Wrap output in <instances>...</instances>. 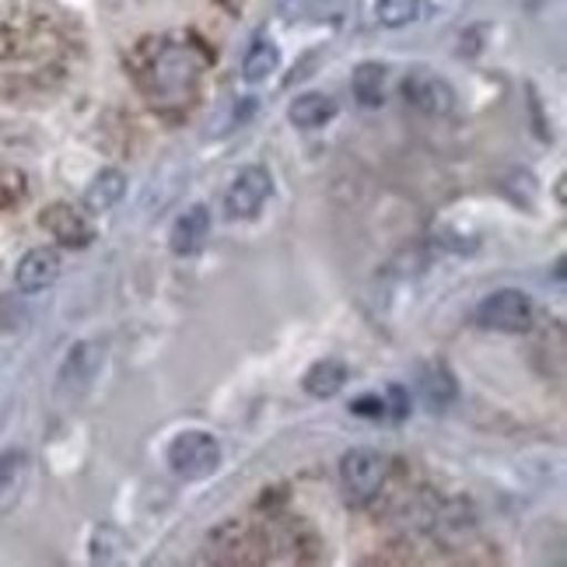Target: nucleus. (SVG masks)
I'll return each instance as SVG.
<instances>
[{
  "label": "nucleus",
  "instance_id": "5",
  "mask_svg": "<svg viewBox=\"0 0 567 567\" xmlns=\"http://www.w3.org/2000/svg\"><path fill=\"white\" fill-rule=\"evenodd\" d=\"M385 473H389L385 455L379 449L358 445L351 452H343L340 460V487L351 505H364V501H372L382 491Z\"/></svg>",
  "mask_w": 567,
  "mask_h": 567
},
{
  "label": "nucleus",
  "instance_id": "11",
  "mask_svg": "<svg viewBox=\"0 0 567 567\" xmlns=\"http://www.w3.org/2000/svg\"><path fill=\"white\" fill-rule=\"evenodd\" d=\"M207 231H210V210L204 204H193L186 207L176 221L168 228V249L176 256H193L207 243Z\"/></svg>",
  "mask_w": 567,
  "mask_h": 567
},
{
  "label": "nucleus",
  "instance_id": "3",
  "mask_svg": "<svg viewBox=\"0 0 567 567\" xmlns=\"http://www.w3.org/2000/svg\"><path fill=\"white\" fill-rule=\"evenodd\" d=\"M221 442L214 439L210 431L204 427H189V431H179L176 439L168 442L165 449V463L168 470L176 473L186 484H200V480H210L217 470H221Z\"/></svg>",
  "mask_w": 567,
  "mask_h": 567
},
{
  "label": "nucleus",
  "instance_id": "4",
  "mask_svg": "<svg viewBox=\"0 0 567 567\" xmlns=\"http://www.w3.org/2000/svg\"><path fill=\"white\" fill-rule=\"evenodd\" d=\"M473 322L480 330H494V333H526L536 322V305L526 291L501 288L491 291L487 298H480V305L473 309Z\"/></svg>",
  "mask_w": 567,
  "mask_h": 567
},
{
  "label": "nucleus",
  "instance_id": "23",
  "mask_svg": "<svg viewBox=\"0 0 567 567\" xmlns=\"http://www.w3.org/2000/svg\"><path fill=\"white\" fill-rule=\"evenodd\" d=\"M385 417L392 421H406L410 417V396L403 385H392L389 396H385Z\"/></svg>",
  "mask_w": 567,
  "mask_h": 567
},
{
  "label": "nucleus",
  "instance_id": "19",
  "mask_svg": "<svg viewBox=\"0 0 567 567\" xmlns=\"http://www.w3.org/2000/svg\"><path fill=\"white\" fill-rule=\"evenodd\" d=\"M424 0H375V18L382 29H406L421 18Z\"/></svg>",
  "mask_w": 567,
  "mask_h": 567
},
{
  "label": "nucleus",
  "instance_id": "7",
  "mask_svg": "<svg viewBox=\"0 0 567 567\" xmlns=\"http://www.w3.org/2000/svg\"><path fill=\"white\" fill-rule=\"evenodd\" d=\"M400 92L406 99L410 109H417V113L424 116H449L452 109H455V89L442 78V74H434L427 68H413L403 84H400Z\"/></svg>",
  "mask_w": 567,
  "mask_h": 567
},
{
  "label": "nucleus",
  "instance_id": "12",
  "mask_svg": "<svg viewBox=\"0 0 567 567\" xmlns=\"http://www.w3.org/2000/svg\"><path fill=\"white\" fill-rule=\"evenodd\" d=\"M105 361V343L102 340H81L68 351V361L60 368V385H84L92 382L95 372Z\"/></svg>",
  "mask_w": 567,
  "mask_h": 567
},
{
  "label": "nucleus",
  "instance_id": "15",
  "mask_svg": "<svg viewBox=\"0 0 567 567\" xmlns=\"http://www.w3.org/2000/svg\"><path fill=\"white\" fill-rule=\"evenodd\" d=\"M347 385V364L340 358H322L316 361L301 379V389L309 392L312 400H333L337 392Z\"/></svg>",
  "mask_w": 567,
  "mask_h": 567
},
{
  "label": "nucleus",
  "instance_id": "21",
  "mask_svg": "<svg viewBox=\"0 0 567 567\" xmlns=\"http://www.w3.org/2000/svg\"><path fill=\"white\" fill-rule=\"evenodd\" d=\"M351 413L364 421H382L385 417V396L382 392H364V396L351 400Z\"/></svg>",
  "mask_w": 567,
  "mask_h": 567
},
{
  "label": "nucleus",
  "instance_id": "2",
  "mask_svg": "<svg viewBox=\"0 0 567 567\" xmlns=\"http://www.w3.org/2000/svg\"><path fill=\"white\" fill-rule=\"evenodd\" d=\"M204 74V56L183 35L155 39L137 56V84L151 105H189Z\"/></svg>",
  "mask_w": 567,
  "mask_h": 567
},
{
  "label": "nucleus",
  "instance_id": "16",
  "mask_svg": "<svg viewBox=\"0 0 567 567\" xmlns=\"http://www.w3.org/2000/svg\"><path fill=\"white\" fill-rule=\"evenodd\" d=\"M385 78H389L385 63H379V60H364V63H358L354 74H351L354 102H358L361 109H379V105L385 102Z\"/></svg>",
  "mask_w": 567,
  "mask_h": 567
},
{
  "label": "nucleus",
  "instance_id": "1",
  "mask_svg": "<svg viewBox=\"0 0 567 567\" xmlns=\"http://www.w3.org/2000/svg\"><path fill=\"white\" fill-rule=\"evenodd\" d=\"M68 32L42 8H11L0 14V89H39L60 74Z\"/></svg>",
  "mask_w": 567,
  "mask_h": 567
},
{
  "label": "nucleus",
  "instance_id": "14",
  "mask_svg": "<svg viewBox=\"0 0 567 567\" xmlns=\"http://www.w3.org/2000/svg\"><path fill=\"white\" fill-rule=\"evenodd\" d=\"M126 196V176L120 168H102L99 176L84 189V210L89 214H109Z\"/></svg>",
  "mask_w": 567,
  "mask_h": 567
},
{
  "label": "nucleus",
  "instance_id": "6",
  "mask_svg": "<svg viewBox=\"0 0 567 567\" xmlns=\"http://www.w3.org/2000/svg\"><path fill=\"white\" fill-rule=\"evenodd\" d=\"M274 193V176L264 165H246L238 176L231 179L228 193H225V217L228 221H249Z\"/></svg>",
  "mask_w": 567,
  "mask_h": 567
},
{
  "label": "nucleus",
  "instance_id": "20",
  "mask_svg": "<svg viewBox=\"0 0 567 567\" xmlns=\"http://www.w3.org/2000/svg\"><path fill=\"white\" fill-rule=\"evenodd\" d=\"M421 389H424V400H427L434 410L449 406L452 396H455V382H452V375L445 372L442 364H439V368H431V372L424 375V382H421Z\"/></svg>",
  "mask_w": 567,
  "mask_h": 567
},
{
  "label": "nucleus",
  "instance_id": "10",
  "mask_svg": "<svg viewBox=\"0 0 567 567\" xmlns=\"http://www.w3.org/2000/svg\"><path fill=\"white\" fill-rule=\"evenodd\" d=\"M63 264H60V252L50 249V246H35L29 249L25 256L18 259V267H14V284H18V291H25V295H39V291H47L56 284Z\"/></svg>",
  "mask_w": 567,
  "mask_h": 567
},
{
  "label": "nucleus",
  "instance_id": "13",
  "mask_svg": "<svg viewBox=\"0 0 567 567\" xmlns=\"http://www.w3.org/2000/svg\"><path fill=\"white\" fill-rule=\"evenodd\" d=\"M288 120L298 130H319L330 120H337V99L326 92H305L288 105Z\"/></svg>",
  "mask_w": 567,
  "mask_h": 567
},
{
  "label": "nucleus",
  "instance_id": "17",
  "mask_svg": "<svg viewBox=\"0 0 567 567\" xmlns=\"http://www.w3.org/2000/svg\"><path fill=\"white\" fill-rule=\"evenodd\" d=\"M280 71V47L270 39H256L246 60H243V78L249 84H259V81H267Z\"/></svg>",
  "mask_w": 567,
  "mask_h": 567
},
{
  "label": "nucleus",
  "instance_id": "8",
  "mask_svg": "<svg viewBox=\"0 0 567 567\" xmlns=\"http://www.w3.org/2000/svg\"><path fill=\"white\" fill-rule=\"evenodd\" d=\"M39 225L53 243L68 246V249H84L95 243V228L81 210H74V204H50L39 214Z\"/></svg>",
  "mask_w": 567,
  "mask_h": 567
},
{
  "label": "nucleus",
  "instance_id": "22",
  "mask_svg": "<svg viewBox=\"0 0 567 567\" xmlns=\"http://www.w3.org/2000/svg\"><path fill=\"white\" fill-rule=\"evenodd\" d=\"M21 463H25V452H18V449L0 452V491H8L14 484L21 473Z\"/></svg>",
  "mask_w": 567,
  "mask_h": 567
},
{
  "label": "nucleus",
  "instance_id": "9",
  "mask_svg": "<svg viewBox=\"0 0 567 567\" xmlns=\"http://www.w3.org/2000/svg\"><path fill=\"white\" fill-rule=\"evenodd\" d=\"M210 547L217 550L214 557L225 560V564H259L264 557H259L256 550H267L264 543H259V533L238 518H228L225 526H217L210 533Z\"/></svg>",
  "mask_w": 567,
  "mask_h": 567
},
{
  "label": "nucleus",
  "instance_id": "18",
  "mask_svg": "<svg viewBox=\"0 0 567 567\" xmlns=\"http://www.w3.org/2000/svg\"><path fill=\"white\" fill-rule=\"evenodd\" d=\"M29 200V176L14 165H0V217Z\"/></svg>",
  "mask_w": 567,
  "mask_h": 567
}]
</instances>
